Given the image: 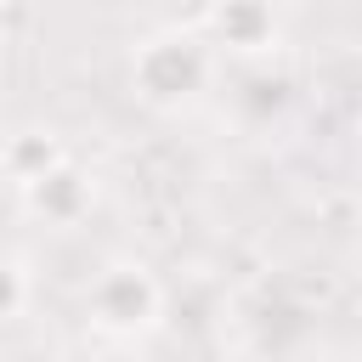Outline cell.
Listing matches in <instances>:
<instances>
[{
	"instance_id": "cell-1",
	"label": "cell",
	"mask_w": 362,
	"mask_h": 362,
	"mask_svg": "<svg viewBox=\"0 0 362 362\" xmlns=\"http://www.w3.org/2000/svg\"><path fill=\"white\" fill-rule=\"evenodd\" d=\"M209 74H215V51L198 34H181V28H164V34L141 40L136 57H130V90L158 113H175V107L198 102Z\"/></svg>"
},
{
	"instance_id": "cell-2",
	"label": "cell",
	"mask_w": 362,
	"mask_h": 362,
	"mask_svg": "<svg viewBox=\"0 0 362 362\" xmlns=\"http://www.w3.org/2000/svg\"><path fill=\"white\" fill-rule=\"evenodd\" d=\"M85 322L113 345H136L164 322V283L141 260H113L85 288Z\"/></svg>"
},
{
	"instance_id": "cell-3",
	"label": "cell",
	"mask_w": 362,
	"mask_h": 362,
	"mask_svg": "<svg viewBox=\"0 0 362 362\" xmlns=\"http://www.w3.org/2000/svg\"><path fill=\"white\" fill-rule=\"evenodd\" d=\"M209 40L232 57H266L277 45V11L272 0H209L204 11Z\"/></svg>"
},
{
	"instance_id": "cell-4",
	"label": "cell",
	"mask_w": 362,
	"mask_h": 362,
	"mask_svg": "<svg viewBox=\"0 0 362 362\" xmlns=\"http://www.w3.org/2000/svg\"><path fill=\"white\" fill-rule=\"evenodd\" d=\"M17 198H23L28 215H40V221H51V226H74V221L90 209V181H85L74 164H57L51 175H40V181L23 187Z\"/></svg>"
},
{
	"instance_id": "cell-5",
	"label": "cell",
	"mask_w": 362,
	"mask_h": 362,
	"mask_svg": "<svg viewBox=\"0 0 362 362\" xmlns=\"http://www.w3.org/2000/svg\"><path fill=\"white\" fill-rule=\"evenodd\" d=\"M62 164V147L51 141V130H17L6 141V175H11V192L34 187L40 175H51Z\"/></svg>"
},
{
	"instance_id": "cell-6",
	"label": "cell",
	"mask_w": 362,
	"mask_h": 362,
	"mask_svg": "<svg viewBox=\"0 0 362 362\" xmlns=\"http://www.w3.org/2000/svg\"><path fill=\"white\" fill-rule=\"evenodd\" d=\"M6 283H11V300H6V317H11V322H23V311H28V255H23V249H11V266H6Z\"/></svg>"
},
{
	"instance_id": "cell-7",
	"label": "cell",
	"mask_w": 362,
	"mask_h": 362,
	"mask_svg": "<svg viewBox=\"0 0 362 362\" xmlns=\"http://www.w3.org/2000/svg\"><path fill=\"white\" fill-rule=\"evenodd\" d=\"M102 362H147V356H141V351H136V345H113V351H107V356H102Z\"/></svg>"
}]
</instances>
